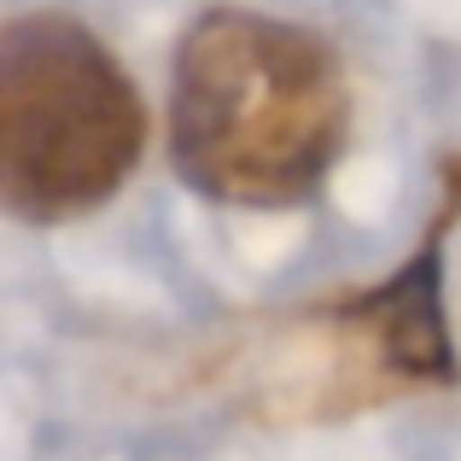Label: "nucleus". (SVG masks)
<instances>
[{"instance_id":"obj_1","label":"nucleus","mask_w":461,"mask_h":461,"mask_svg":"<svg viewBox=\"0 0 461 461\" xmlns=\"http://www.w3.org/2000/svg\"><path fill=\"white\" fill-rule=\"evenodd\" d=\"M350 140V77L327 35L251 6H211L169 59V164L240 211H293Z\"/></svg>"},{"instance_id":"obj_2","label":"nucleus","mask_w":461,"mask_h":461,"mask_svg":"<svg viewBox=\"0 0 461 461\" xmlns=\"http://www.w3.org/2000/svg\"><path fill=\"white\" fill-rule=\"evenodd\" d=\"M147 152V100L123 59L70 12L0 23V211L77 222L123 193Z\"/></svg>"}]
</instances>
